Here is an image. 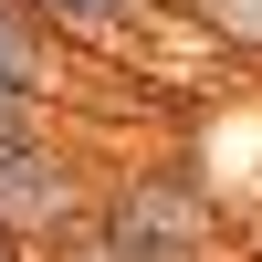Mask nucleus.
Wrapping results in <instances>:
<instances>
[{
  "instance_id": "6",
  "label": "nucleus",
  "mask_w": 262,
  "mask_h": 262,
  "mask_svg": "<svg viewBox=\"0 0 262 262\" xmlns=\"http://www.w3.org/2000/svg\"><path fill=\"white\" fill-rule=\"evenodd\" d=\"M242 262H262V252H242Z\"/></svg>"
},
{
  "instance_id": "2",
  "label": "nucleus",
  "mask_w": 262,
  "mask_h": 262,
  "mask_svg": "<svg viewBox=\"0 0 262 262\" xmlns=\"http://www.w3.org/2000/svg\"><path fill=\"white\" fill-rule=\"evenodd\" d=\"M32 21L53 42H137L158 21V0H32Z\"/></svg>"
},
{
  "instance_id": "4",
  "label": "nucleus",
  "mask_w": 262,
  "mask_h": 262,
  "mask_svg": "<svg viewBox=\"0 0 262 262\" xmlns=\"http://www.w3.org/2000/svg\"><path fill=\"white\" fill-rule=\"evenodd\" d=\"M42 137H53V95L0 84V147H42Z\"/></svg>"
},
{
  "instance_id": "5",
  "label": "nucleus",
  "mask_w": 262,
  "mask_h": 262,
  "mask_svg": "<svg viewBox=\"0 0 262 262\" xmlns=\"http://www.w3.org/2000/svg\"><path fill=\"white\" fill-rule=\"evenodd\" d=\"M0 262H32V242H11V231H0Z\"/></svg>"
},
{
  "instance_id": "3",
  "label": "nucleus",
  "mask_w": 262,
  "mask_h": 262,
  "mask_svg": "<svg viewBox=\"0 0 262 262\" xmlns=\"http://www.w3.org/2000/svg\"><path fill=\"white\" fill-rule=\"evenodd\" d=\"M63 74V42L32 21V0H0V84H32V95H53Z\"/></svg>"
},
{
  "instance_id": "1",
  "label": "nucleus",
  "mask_w": 262,
  "mask_h": 262,
  "mask_svg": "<svg viewBox=\"0 0 262 262\" xmlns=\"http://www.w3.org/2000/svg\"><path fill=\"white\" fill-rule=\"evenodd\" d=\"M210 210L189 179H116L84 221V262H200Z\"/></svg>"
}]
</instances>
